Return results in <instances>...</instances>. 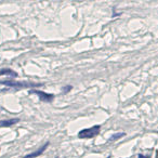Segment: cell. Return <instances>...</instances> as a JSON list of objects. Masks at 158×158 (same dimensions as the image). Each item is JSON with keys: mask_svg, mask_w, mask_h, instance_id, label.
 <instances>
[{"mask_svg": "<svg viewBox=\"0 0 158 158\" xmlns=\"http://www.w3.org/2000/svg\"><path fill=\"white\" fill-rule=\"evenodd\" d=\"M101 131V126L97 125L93 126L91 128H86V129H82L78 132V138L79 139H92L94 136H97L98 134Z\"/></svg>", "mask_w": 158, "mask_h": 158, "instance_id": "obj_1", "label": "cell"}, {"mask_svg": "<svg viewBox=\"0 0 158 158\" xmlns=\"http://www.w3.org/2000/svg\"><path fill=\"white\" fill-rule=\"evenodd\" d=\"M0 84L3 86L11 87V88H29V87H39L41 84H34V82L27 81H13V80H2Z\"/></svg>", "mask_w": 158, "mask_h": 158, "instance_id": "obj_2", "label": "cell"}, {"mask_svg": "<svg viewBox=\"0 0 158 158\" xmlns=\"http://www.w3.org/2000/svg\"><path fill=\"white\" fill-rule=\"evenodd\" d=\"M29 93H31V94H36L41 101L48 102V103H50V102H52L53 100H54V95L53 94H49V93H46L40 90H31V91H29Z\"/></svg>", "mask_w": 158, "mask_h": 158, "instance_id": "obj_3", "label": "cell"}, {"mask_svg": "<svg viewBox=\"0 0 158 158\" xmlns=\"http://www.w3.org/2000/svg\"><path fill=\"white\" fill-rule=\"evenodd\" d=\"M49 146V142H47L44 145H42L41 147H40L38 151H36V152H34V153H31V154H28V155H26V156H24V158H35V157H38V156H40L42 153H44V151H46V148Z\"/></svg>", "mask_w": 158, "mask_h": 158, "instance_id": "obj_4", "label": "cell"}, {"mask_svg": "<svg viewBox=\"0 0 158 158\" xmlns=\"http://www.w3.org/2000/svg\"><path fill=\"white\" fill-rule=\"evenodd\" d=\"M20 121L19 118H12L7 119V120H0V127H11V126L15 125Z\"/></svg>", "mask_w": 158, "mask_h": 158, "instance_id": "obj_5", "label": "cell"}, {"mask_svg": "<svg viewBox=\"0 0 158 158\" xmlns=\"http://www.w3.org/2000/svg\"><path fill=\"white\" fill-rule=\"evenodd\" d=\"M9 76V77H18V73L14 72L11 68H2L0 69V76Z\"/></svg>", "mask_w": 158, "mask_h": 158, "instance_id": "obj_6", "label": "cell"}, {"mask_svg": "<svg viewBox=\"0 0 158 158\" xmlns=\"http://www.w3.org/2000/svg\"><path fill=\"white\" fill-rule=\"evenodd\" d=\"M125 135H126V133H123V132H118V133H115V134H113V135L110 138V141L118 140V139L123 138V136H125Z\"/></svg>", "mask_w": 158, "mask_h": 158, "instance_id": "obj_7", "label": "cell"}, {"mask_svg": "<svg viewBox=\"0 0 158 158\" xmlns=\"http://www.w3.org/2000/svg\"><path fill=\"white\" fill-rule=\"evenodd\" d=\"M69 90H72V86H66L64 88V92H68Z\"/></svg>", "mask_w": 158, "mask_h": 158, "instance_id": "obj_8", "label": "cell"}, {"mask_svg": "<svg viewBox=\"0 0 158 158\" xmlns=\"http://www.w3.org/2000/svg\"><path fill=\"white\" fill-rule=\"evenodd\" d=\"M139 158H148V157H144L143 155H139Z\"/></svg>", "mask_w": 158, "mask_h": 158, "instance_id": "obj_9", "label": "cell"}]
</instances>
